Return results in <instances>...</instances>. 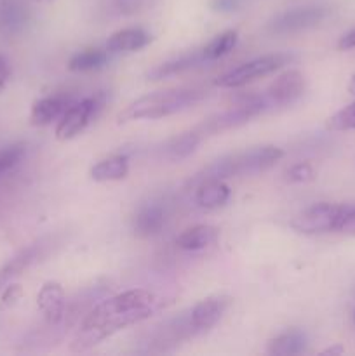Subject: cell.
<instances>
[{"label": "cell", "instance_id": "e0dca14e", "mask_svg": "<svg viewBox=\"0 0 355 356\" xmlns=\"http://www.w3.org/2000/svg\"><path fill=\"white\" fill-rule=\"evenodd\" d=\"M218 228L209 225H198L194 228H188L181 233L176 238V245L180 249L188 250V252H194V250H202L205 247L212 245V243L218 240Z\"/></svg>", "mask_w": 355, "mask_h": 356}, {"label": "cell", "instance_id": "2e32d148", "mask_svg": "<svg viewBox=\"0 0 355 356\" xmlns=\"http://www.w3.org/2000/svg\"><path fill=\"white\" fill-rule=\"evenodd\" d=\"M152 37L141 28H124L118 30L108 38L106 51L108 52H134L141 51L143 47L150 44Z\"/></svg>", "mask_w": 355, "mask_h": 356}, {"label": "cell", "instance_id": "6da1fadb", "mask_svg": "<svg viewBox=\"0 0 355 356\" xmlns=\"http://www.w3.org/2000/svg\"><path fill=\"white\" fill-rule=\"evenodd\" d=\"M162 306L159 296L146 289H131L103 299L80 320L70 351L84 353L127 327L138 325L155 315Z\"/></svg>", "mask_w": 355, "mask_h": 356}, {"label": "cell", "instance_id": "7c38bea8", "mask_svg": "<svg viewBox=\"0 0 355 356\" xmlns=\"http://www.w3.org/2000/svg\"><path fill=\"white\" fill-rule=\"evenodd\" d=\"M167 221V211L160 204H146L132 218V232L139 238H150L162 232Z\"/></svg>", "mask_w": 355, "mask_h": 356}, {"label": "cell", "instance_id": "d4e9b609", "mask_svg": "<svg viewBox=\"0 0 355 356\" xmlns=\"http://www.w3.org/2000/svg\"><path fill=\"white\" fill-rule=\"evenodd\" d=\"M327 129L338 132L355 131V103L341 108V110L336 111L333 117H329V120H327Z\"/></svg>", "mask_w": 355, "mask_h": 356}, {"label": "cell", "instance_id": "4dcf8cb0", "mask_svg": "<svg viewBox=\"0 0 355 356\" xmlns=\"http://www.w3.org/2000/svg\"><path fill=\"white\" fill-rule=\"evenodd\" d=\"M9 75H10L9 63H7V59L3 58V56H0V90L6 87L7 80H9Z\"/></svg>", "mask_w": 355, "mask_h": 356}, {"label": "cell", "instance_id": "8992f818", "mask_svg": "<svg viewBox=\"0 0 355 356\" xmlns=\"http://www.w3.org/2000/svg\"><path fill=\"white\" fill-rule=\"evenodd\" d=\"M348 205L345 204H320L310 205L303 212H299L291 221V228L303 235H320V233L338 232L341 218L347 212Z\"/></svg>", "mask_w": 355, "mask_h": 356}, {"label": "cell", "instance_id": "d6a6232c", "mask_svg": "<svg viewBox=\"0 0 355 356\" xmlns=\"http://www.w3.org/2000/svg\"><path fill=\"white\" fill-rule=\"evenodd\" d=\"M348 92H350L352 96H355V75H352L350 82H348Z\"/></svg>", "mask_w": 355, "mask_h": 356}, {"label": "cell", "instance_id": "cb8c5ba5", "mask_svg": "<svg viewBox=\"0 0 355 356\" xmlns=\"http://www.w3.org/2000/svg\"><path fill=\"white\" fill-rule=\"evenodd\" d=\"M24 153H26V146L23 143H16V145L0 149V177L9 174L23 160Z\"/></svg>", "mask_w": 355, "mask_h": 356}, {"label": "cell", "instance_id": "ffe728a7", "mask_svg": "<svg viewBox=\"0 0 355 356\" xmlns=\"http://www.w3.org/2000/svg\"><path fill=\"white\" fill-rule=\"evenodd\" d=\"M47 247H49V243L45 242V240H40V242H37V243H33V245L28 247L26 250H23L19 256L14 257V259L10 261L6 268H2V270H0V285L6 284V282L10 280V278L17 277V275H19L23 270H26V268L30 266L33 261H37L38 257L45 252V249H47Z\"/></svg>", "mask_w": 355, "mask_h": 356}, {"label": "cell", "instance_id": "d6986e66", "mask_svg": "<svg viewBox=\"0 0 355 356\" xmlns=\"http://www.w3.org/2000/svg\"><path fill=\"white\" fill-rule=\"evenodd\" d=\"M306 343H308V339H306L305 332L296 329L285 330L268 343V353L275 356L299 355L305 351Z\"/></svg>", "mask_w": 355, "mask_h": 356}, {"label": "cell", "instance_id": "1f68e13d", "mask_svg": "<svg viewBox=\"0 0 355 356\" xmlns=\"http://www.w3.org/2000/svg\"><path fill=\"white\" fill-rule=\"evenodd\" d=\"M343 346H338V344H336V346H333V348H327V350H324L322 351V355H341V353H343Z\"/></svg>", "mask_w": 355, "mask_h": 356}, {"label": "cell", "instance_id": "4316f807", "mask_svg": "<svg viewBox=\"0 0 355 356\" xmlns=\"http://www.w3.org/2000/svg\"><path fill=\"white\" fill-rule=\"evenodd\" d=\"M338 233L355 235V205H348L347 212L338 225Z\"/></svg>", "mask_w": 355, "mask_h": 356}, {"label": "cell", "instance_id": "83f0119b", "mask_svg": "<svg viewBox=\"0 0 355 356\" xmlns=\"http://www.w3.org/2000/svg\"><path fill=\"white\" fill-rule=\"evenodd\" d=\"M21 296H23V289H21V285H9V287H6V291H3L2 294V305L3 306L16 305V302L21 299Z\"/></svg>", "mask_w": 355, "mask_h": 356}, {"label": "cell", "instance_id": "5bb4252c", "mask_svg": "<svg viewBox=\"0 0 355 356\" xmlns=\"http://www.w3.org/2000/svg\"><path fill=\"white\" fill-rule=\"evenodd\" d=\"M209 63L205 59L204 52L202 51H195V52H188V54L180 56L176 59H171V61L162 63V65H157L155 68L150 70L146 73L150 80H162L167 79V76H174V75H181V73L188 72V70L198 68V66L205 65Z\"/></svg>", "mask_w": 355, "mask_h": 356}, {"label": "cell", "instance_id": "484cf974", "mask_svg": "<svg viewBox=\"0 0 355 356\" xmlns=\"http://www.w3.org/2000/svg\"><path fill=\"white\" fill-rule=\"evenodd\" d=\"M313 177H315V170L310 163H296L285 170V181H289V183H310V181H313Z\"/></svg>", "mask_w": 355, "mask_h": 356}, {"label": "cell", "instance_id": "ac0fdd59", "mask_svg": "<svg viewBox=\"0 0 355 356\" xmlns=\"http://www.w3.org/2000/svg\"><path fill=\"white\" fill-rule=\"evenodd\" d=\"M129 160L124 155H113L101 160L90 169V179L96 183H111V181H120L127 176Z\"/></svg>", "mask_w": 355, "mask_h": 356}, {"label": "cell", "instance_id": "277c9868", "mask_svg": "<svg viewBox=\"0 0 355 356\" xmlns=\"http://www.w3.org/2000/svg\"><path fill=\"white\" fill-rule=\"evenodd\" d=\"M292 61H296V56L292 52H275V54L260 56V58L251 59V61L230 70L228 73L216 80L214 86L221 87V89H239L261 76L271 75L277 70L284 68L285 65H291Z\"/></svg>", "mask_w": 355, "mask_h": 356}, {"label": "cell", "instance_id": "7402d4cb", "mask_svg": "<svg viewBox=\"0 0 355 356\" xmlns=\"http://www.w3.org/2000/svg\"><path fill=\"white\" fill-rule=\"evenodd\" d=\"M108 63V51L106 49H87V51L77 52L68 61L70 72H96L103 68Z\"/></svg>", "mask_w": 355, "mask_h": 356}, {"label": "cell", "instance_id": "f546056e", "mask_svg": "<svg viewBox=\"0 0 355 356\" xmlns=\"http://www.w3.org/2000/svg\"><path fill=\"white\" fill-rule=\"evenodd\" d=\"M338 47H340L341 51H350V49H355V30L350 31V33L343 35V37L340 38V42H338Z\"/></svg>", "mask_w": 355, "mask_h": 356}, {"label": "cell", "instance_id": "8fae6325", "mask_svg": "<svg viewBox=\"0 0 355 356\" xmlns=\"http://www.w3.org/2000/svg\"><path fill=\"white\" fill-rule=\"evenodd\" d=\"M37 306L44 315L45 325L52 330L58 329L66 308L65 291H63L61 285L58 282H47V284L42 285L37 296Z\"/></svg>", "mask_w": 355, "mask_h": 356}, {"label": "cell", "instance_id": "ba28073f", "mask_svg": "<svg viewBox=\"0 0 355 356\" xmlns=\"http://www.w3.org/2000/svg\"><path fill=\"white\" fill-rule=\"evenodd\" d=\"M100 97H84L80 101H73L56 125V138L59 141H68L79 136L87 125L90 124L94 117L97 115L101 108Z\"/></svg>", "mask_w": 355, "mask_h": 356}, {"label": "cell", "instance_id": "30bf717a", "mask_svg": "<svg viewBox=\"0 0 355 356\" xmlns=\"http://www.w3.org/2000/svg\"><path fill=\"white\" fill-rule=\"evenodd\" d=\"M230 302H232V298L223 294L209 296V298L197 302L190 312V322L195 332L198 334L212 329L223 318L226 309L230 308Z\"/></svg>", "mask_w": 355, "mask_h": 356}, {"label": "cell", "instance_id": "9a60e30c", "mask_svg": "<svg viewBox=\"0 0 355 356\" xmlns=\"http://www.w3.org/2000/svg\"><path fill=\"white\" fill-rule=\"evenodd\" d=\"M195 188H197V191H195V202L202 209H207V211H214V209L223 207L230 200V197H232V191L226 186L225 181H204V183H198Z\"/></svg>", "mask_w": 355, "mask_h": 356}, {"label": "cell", "instance_id": "44dd1931", "mask_svg": "<svg viewBox=\"0 0 355 356\" xmlns=\"http://www.w3.org/2000/svg\"><path fill=\"white\" fill-rule=\"evenodd\" d=\"M202 136L198 134L197 131H190V132H183V134L176 136V138L169 139L164 146V153L169 160H181V159H187L188 155L197 149V146L200 145L202 141Z\"/></svg>", "mask_w": 355, "mask_h": 356}, {"label": "cell", "instance_id": "52a82bcc", "mask_svg": "<svg viewBox=\"0 0 355 356\" xmlns=\"http://www.w3.org/2000/svg\"><path fill=\"white\" fill-rule=\"evenodd\" d=\"M329 10L322 6L294 7L275 16L268 24V31L274 35H291L317 26L327 17Z\"/></svg>", "mask_w": 355, "mask_h": 356}, {"label": "cell", "instance_id": "603a6c76", "mask_svg": "<svg viewBox=\"0 0 355 356\" xmlns=\"http://www.w3.org/2000/svg\"><path fill=\"white\" fill-rule=\"evenodd\" d=\"M237 40H239V33H237L235 30L223 31V33L216 35V37L202 49V52H204L205 59H207L209 63L216 61V59L223 58V56H226L228 52H232L233 47L237 45Z\"/></svg>", "mask_w": 355, "mask_h": 356}, {"label": "cell", "instance_id": "5b68a950", "mask_svg": "<svg viewBox=\"0 0 355 356\" xmlns=\"http://www.w3.org/2000/svg\"><path fill=\"white\" fill-rule=\"evenodd\" d=\"M268 106L265 104V101L261 99V94L256 96L244 97L237 106L230 108V110L223 111V113L214 115V117L207 118L202 124H198L195 127V131L204 138V136H212L218 134V132L230 131V129L240 127V125L247 124L253 118L260 117V115L268 113Z\"/></svg>", "mask_w": 355, "mask_h": 356}, {"label": "cell", "instance_id": "f1b7e54d", "mask_svg": "<svg viewBox=\"0 0 355 356\" xmlns=\"http://www.w3.org/2000/svg\"><path fill=\"white\" fill-rule=\"evenodd\" d=\"M211 6L214 10L226 13V10H235L240 6V0H212Z\"/></svg>", "mask_w": 355, "mask_h": 356}, {"label": "cell", "instance_id": "4fadbf2b", "mask_svg": "<svg viewBox=\"0 0 355 356\" xmlns=\"http://www.w3.org/2000/svg\"><path fill=\"white\" fill-rule=\"evenodd\" d=\"M72 103L73 101L68 99L66 96H47L35 101V104L31 106L30 124L35 125V127L51 125L52 122L61 118V115L65 113L66 108Z\"/></svg>", "mask_w": 355, "mask_h": 356}, {"label": "cell", "instance_id": "3957f363", "mask_svg": "<svg viewBox=\"0 0 355 356\" xmlns=\"http://www.w3.org/2000/svg\"><path fill=\"white\" fill-rule=\"evenodd\" d=\"M207 96L205 89L200 87H180V89L157 90V92L146 94L132 101L120 115L118 122L132 120H157V118L169 117V115L180 113L194 104L200 103Z\"/></svg>", "mask_w": 355, "mask_h": 356}, {"label": "cell", "instance_id": "7a4b0ae2", "mask_svg": "<svg viewBox=\"0 0 355 356\" xmlns=\"http://www.w3.org/2000/svg\"><path fill=\"white\" fill-rule=\"evenodd\" d=\"M282 156H284V152L277 148V146L270 145L256 146V148L232 153V155L221 156L219 160L212 162L211 165L204 167L200 172L195 174L194 179H190V184L197 186L198 183H204V181H225L230 179V177L251 176V174L263 172V170L274 167Z\"/></svg>", "mask_w": 355, "mask_h": 356}, {"label": "cell", "instance_id": "9c48e42d", "mask_svg": "<svg viewBox=\"0 0 355 356\" xmlns=\"http://www.w3.org/2000/svg\"><path fill=\"white\" fill-rule=\"evenodd\" d=\"M305 87L306 82L303 73L298 70H287L270 83V87L261 94V99L265 101L270 111L291 106L303 96Z\"/></svg>", "mask_w": 355, "mask_h": 356}]
</instances>
